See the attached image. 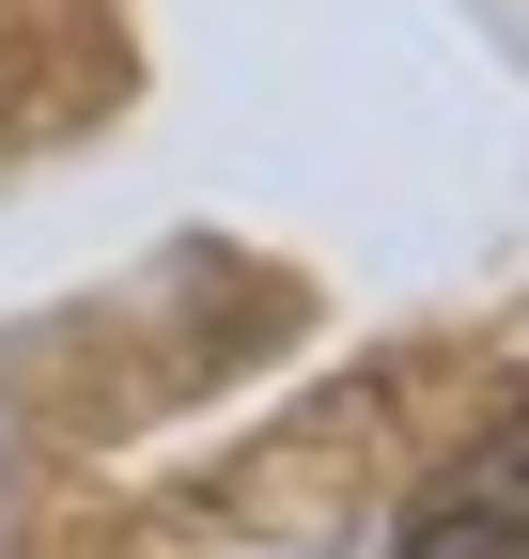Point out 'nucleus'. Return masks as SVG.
<instances>
[{"instance_id": "nucleus-1", "label": "nucleus", "mask_w": 529, "mask_h": 559, "mask_svg": "<svg viewBox=\"0 0 529 559\" xmlns=\"http://www.w3.org/2000/svg\"><path fill=\"white\" fill-rule=\"evenodd\" d=\"M389 559H529V389H514L483 436H468V451H451L421 498H405Z\"/></svg>"}]
</instances>
